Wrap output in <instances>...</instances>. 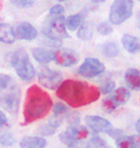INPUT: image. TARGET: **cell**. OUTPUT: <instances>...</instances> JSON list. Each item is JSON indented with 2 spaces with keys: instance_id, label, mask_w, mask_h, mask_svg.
<instances>
[{
  "instance_id": "cell-1",
  "label": "cell",
  "mask_w": 140,
  "mask_h": 148,
  "mask_svg": "<svg viewBox=\"0 0 140 148\" xmlns=\"http://www.w3.org/2000/svg\"><path fill=\"white\" fill-rule=\"evenodd\" d=\"M100 88L77 80H66L57 90V96L72 108H81L97 101Z\"/></svg>"
},
{
  "instance_id": "cell-2",
  "label": "cell",
  "mask_w": 140,
  "mask_h": 148,
  "mask_svg": "<svg viewBox=\"0 0 140 148\" xmlns=\"http://www.w3.org/2000/svg\"><path fill=\"white\" fill-rule=\"evenodd\" d=\"M53 106L50 95L37 85L31 86L27 92L23 108L24 121L22 125H28L45 117Z\"/></svg>"
},
{
  "instance_id": "cell-3",
  "label": "cell",
  "mask_w": 140,
  "mask_h": 148,
  "mask_svg": "<svg viewBox=\"0 0 140 148\" xmlns=\"http://www.w3.org/2000/svg\"><path fill=\"white\" fill-rule=\"evenodd\" d=\"M21 91L11 76L0 74V106L12 114L18 112Z\"/></svg>"
},
{
  "instance_id": "cell-4",
  "label": "cell",
  "mask_w": 140,
  "mask_h": 148,
  "mask_svg": "<svg viewBox=\"0 0 140 148\" xmlns=\"http://www.w3.org/2000/svg\"><path fill=\"white\" fill-rule=\"evenodd\" d=\"M11 64L21 80L31 82L36 76V69L30 62L29 56L25 50L19 49L13 53L11 57Z\"/></svg>"
},
{
  "instance_id": "cell-5",
  "label": "cell",
  "mask_w": 140,
  "mask_h": 148,
  "mask_svg": "<svg viewBox=\"0 0 140 148\" xmlns=\"http://www.w3.org/2000/svg\"><path fill=\"white\" fill-rule=\"evenodd\" d=\"M42 32L51 40L59 41L69 38L66 31V20L64 16H50L42 25Z\"/></svg>"
},
{
  "instance_id": "cell-6",
  "label": "cell",
  "mask_w": 140,
  "mask_h": 148,
  "mask_svg": "<svg viewBox=\"0 0 140 148\" xmlns=\"http://www.w3.org/2000/svg\"><path fill=\"white\" fill-rule=\"evenodd\" d=\"M133 11L132 0H114L109 11V21L119 25L130 18Z\"/></svg>"
},
{
  "instance_id": "cell-7",
  "label": "cell",
  "mask_w": 140,
  "mask_h": 148,
  "mask_svg": "<svg viewBox=\"0 0 140 148\" xmlns=\"http://www.w3.org/2000/svg\"><path fill=\"white\" fill-rule=\"evenodd\" d=\"M88 136V130L84 126L78 125H70V127L62 132L59 136V140L62 143L67 144V145H73L78 143L79 140H82Z\"/></svg>"
},
{
  "instance_id": "cell-8",
  "label": "cell",
  "mask_w": 140,
  "mask_h": 148,
  "mask_svg": "<svg viewBox=\"0 0 140 148\" xmlns=\"http://www.w3.org/2000/svg\"><path fill=\"white\" fill-rule=\"evenodd\" d=\"M38 82L48 90H55L62 83V74L58 70L44 69L38 74Z\"/></svg>"
},
{
  "instance_id": "cell-9",
  "label": "cell",
  "mask_w": 140,
  "mask_h": 148,
  "mask_svg": "<svg viewBox=\"0 0 140 148\" xmlns=\"http://www.w3.org/2000/svg\"><path fill=\"white\" fill-rule=\"evenodd\" d=\"M105 64L98 59L86 58L78 69L80 75L85 78H92L105 71Z\"/></svg>"
},
{
  "instance_id": "cell-10",
  "label": "cell",
  "mask_w": 140,
  "mask_h": 148,
  "mask_svg": "<svg viewBox=\"0 0 140 148\" xmlns=\"http://www.w3.org/2000/svg\"><path fill=\"white\" fill-rule=\"evenodd\" d=\"M85 120L87 126L95 133L109 134L113 129L111 123L109 120L102 116H99V115H86Z\"/></svg>"
},
{
  "instance_id": "cell-11",
  "label": "cell",
  "mask_w": 140,
  "mask_h": 148,
  "mask_svg": "<svg viewBox=\"0 0 140 148\" xmlns=\"http://www.w3.org/2000/svg\"><path fill=\"white\" fill-rule=\"evenodd\" d=\"M54 61L59 66L68 67L78 63L79 55L75 51L67 48L59 49L54 53Z\"/></svg>"
},
{
  "instance_id": "cell-12",
  "label": "cell",
  "mask_w": 140,
  "mask_h": 148,
  "mask_svg": "<svg viewBox=\"0 0 140 148\" xmlns=\"http://www.w3.org/2000/svg\"><path fill=\"white\" fill-rule=\"evenodd\" d=\"M14 33H16V37L17 38L24 40H33L38 37L37 29L28 22L19 23L16 26Z\"/></svg>"
},
{
  "instance_id": "cell-13",
  "label": "cell",
  "mask_w": 140,
  "mask_h": 148,
  "mask_svg": "<svg viewBox=\"0 0 140 148\" xmlns=\"http://www.w3.org/2000/svg\"><path fill=\"white\" fill-rule=\"evenodd\" d=\"M16 33L12 25L8 23H0V42L12 44L16 40Z\"/></svg>"
},
{
  "instance_id": "cell-14",
  "label": "cell",
  "mask_w": 140,
  "mask_h": 148,
  "mask_svg": "<svg viewBox=\"0 0 140 148\" xmlns=\"http://www.w3.org/2000/svg\"><path fill=\"white\" fill-rule=\"evenodd\" d=\"M33 57L38 63L46 64L54 60V53L41 47H35L32 50Z\"/></svg>"
},
{
  "instance_id": "cell-15",
  "label": "cell",
  "mask_w": 140,
  "mask_h": 148,
  "mask_svg": "<svg viewBox=\"0 0 140 148\" xmlns=\"http://www.w3.org/2000/svg\"><path fill=\"white\" fill-rule=\"evenodd\" d=\"M125 81L132 90H140V70L136 69H130L125 74Z\"/></svg>"
},
{
  "instance_id": "cell-16",
  "label": "cell",
  "mask_w": 140,
  "mask_h": 148,
  "mask_svg": "<svg viewBox=\"0 0 140 148\" xmlns=\"http://www.w3.org/2000/svg\"><path fill=\"white\" fill-rule=\"evenodd\" d=\"M20 148H45L47 141L41 137H25L19 143Z\"/></svg>"
},
{
  "instance_id": "cell-17",
  "label": "cell",
  "mask_w": 140,
  "mask_h": 148,
  "mask_svg": "<svg viewBox=\"0 0 140 148\" xmlns=\"http://www.w3.org/2000/svg\"><path fill=\"white\" fill-rule=\"evenodd\" d=\"M122 45L129 53H135L139 49L140 43L139 40L135 36L132 35H124L121 38Z\"/></svg>"
},
{
  "instance_id": "cell-18",
  "label": "cell",
  "mask_w": 140,
  "mask_h": 148,
  "mask_svg": "<svg viewBox=\"0 0 140 148\" xmlns=\"http://www.w3.org/2000/svg\"><path fill=\"white\" fill-rule=\"evenodd\" d=\"M111 97L116 102V104L119 106L121 104H125L126 102L129 101V99L130 97V93L127 88H119L117 90H115L114 93H113Z\"/></svg>"
},
{
  "instance_id": "cell-19",
  "label": "cell",
  "mask_w": 140,
  "mask_h": 148,
  "mask_svg": "<svg viewBox=\"0 0 140 148\" xmlns=\"http://www.w3.org/2000/svg\"><path fill=\"white\" fill-rule=\"evenodd\" d=\"M101 51L107 57L113 58L118 55L119 49L118 46L114 42H106L101 46Z\"/></svg>"
},
{
  "instance_id": "cell-20",
  "label": "cell",
  "mask_w": 140,
  "mask_h": 148,
  "mask_svg": "<svg viewBox=\"0 0 140 148\" xmlns=\"http://www.w3.org/2000/svg\"><path fill=\"white\" fill-rule=\"evenodd\" d=\"M83 21V16L81 14H77L70 16L66 20V26L67 28L71 31H75L76 29H78V27L81 25V23Z\"/></svg>"
},
{
  "instance_id": "cell-21",
  "label": "cell",
  "mask_w": 140,
  "mask_h": 148,
  "mask_svg": "<svg viewBox=\"0 0 140 148\" xmlns=\"http://www.w3.org/2000/svg\"><path fill=\"white\" fill-rule=\"evenodd\" d=\"M133 136H121L116 140L117 148H133Z\"/></svg>"
},
{
  "instance_id": "cell-22",
  "label": "cell",
  "mask_w": 140,
  "mask_h": 148,
  "mask_svg": "<svg viewBox=\"0 0 140 148\" xmlns=\"http://www.w3.org/2000/svg\"><path fill=\"white\" fill-rule=\"evenodd\" d=\"M16 143V138L11 133H5L0 136V145L4 147L13 146Z\"/></svg>"
},
{
  "instance_id": "cell-23",
  "label": "cell",
  "mask_w": 140,
  "mask_h": 148,
  "mask_svg": "<svg viewBox=\"0 0 140 148\" xmlns=\"http://www.w3.org/2000/svg\"><path fill=\"white\" fill-rule=\"evenodd\" d=\"M78 37L83 40H88L92 37V29L89 25H83L78 30Z\"/></svg>"
},
{
  "instance_id": "cell-24",
  "label": "cell",
  "mask_w": 140,
  "mask_h": 148,
  "mask_svg": "<svg viewBox=\"0 0 140 148\" xmlns=\"http://www.w3.org/2000/svg\"><path fill=\"white\" fill-rule=\"evenodd\" d=\"M86 148H109V147H108L106 141L103 138H101L99 137H94L88 143Z\"/></svg>"
},
{
  "instance_id": "cell-25",
  "label": "cell",
  "mask_w": 140,
  "mask_h": 148,
  "mask_svg": "<svg viewBox=\"0 0 140 148\" xmlns=\"http://www.w3.org/2000/svg\"><path fill=\"white\" fill-rule=\"evenodd\" d=\"M102 107H103V110L106 111L107 112H111L118 107V105L116 104V102L111 98V97H109V98H106L103 101Z\"/></svg>"
},
{
  "instance_id": "cell-26",
  "label": "cell",
  "mask_w": 140,
  "mask_h": 148,
  "mask_svg": "<svg viewBox=\"0 0 140 148\" xmlns=\"http://www.w3.org/2000/svg\"><path fill=\"white\" fill-rule=\"evenodd\" d=\"M112 27L111 25L109 24V22H102L101 24H99L97 26V31L98 33L100 35H102V36H107V35L111 34L112 32Z\"/></svg>"
},
{
  "instance_id": "cell-27",
  "label": "cell",
  "mask_w": 140,
  "mask_h": 148,
  "mask_svg": "<svg viewBox=\"0 0 140 148\" xmlns=\"http://www.w3.org/2000/svg\"><path fill=\"white\" fill-rule=\"evenodd\" d=\"M53 112H54L55 116H62V115L66 114L68 112V109L62 103H56L54 105V108H53Z\"/></svg>"
},
{
  "instance_id": "cell-28",
  "label": "cell",
  "mask_w": 140,
  "mask_h": 148,
  "mask_svg": "<svg viewBox=\"0 0 140 148\" xmlns=\"http://www.w3.org/2000/svg\"><path fill=\"white\" fill-rule=\"evenodd\" d=\"M114 88H115L114 81L109 79V80H107L103 84L102 87L100 88V91H101V93H103V94H108L109 92H111V91L114 90Z\"/></svg>"
},
{
  "instance_id": "cell-29",
  "label": "cell",
  "mask_w": 140,
  "mask_h": 148,
  "mask_svg": "<svg viewBox=\"0 0 140 148\" xmlns=\"http://www.w3.org/2000/svg\"><path fill=\"white\" fill-rule=\"evenodd\" d=\"M12 4L18 8H28L36 2V0H11Z\"/></svg>"
},
{
  "instance_id": "cell-30",
  "label": "cell",
  "mask_w": 140,
  "mask_h": 148,
  "mask_svg": "<svg viewBox=\"0 0 140 148\" xmlns=\"http://www.w3.org/2000/svg\"><path fill=\"white\" fill-rule=\"evenodd\" d=\"M57 131V128L53 127L51 124H46V125L42 126L40 128V133L44 136H50V135H53L54 133H56Z\"/></svg>"
},
{
  "instance_id": "cell-31",
  "label": "cell",
  "mask_w": 140,
  "mask_h": 148,
  "mask_svg": "<svg viewBox=\"0 0 140 148\" xmlns=\"http://www.w3.org/2000/svg\"><path fill=\"white\" fill-rule=\"evenodd\" d=\"M64 13V8L61 5H54L50 9V16H62Z\"/></svg>"
},
{
  "instance_id": "cell-32",
  "label": "cell",
  "mask_w": 140,
  "mask_h": 148,
  "mask_svg": "<svg viewBox=\"0 0 140 148\" xmlns=\"http://www.w3.org/2000/svg\"><path fill=\"white\" fill-rule=\"evenodd\" d=\"M8 124V119H7V116L5 115L4 112H2L0 111V128L5 125Z\"/></svg>"
},
{
  "instance_id": "cell-33",
  "label": "cell",
  "mask_w": 140,
  "mask_h": 148,
  "mask_svg": "<svg viewBox=\"0 0 140 148\" xmlns=\"http://www.w3.org/2000/svg\"><path fill=\"white\" fill-rule=\"evenodd\" d=\"M135 141H133V148H140V136H133Z\"/></svg>"
},
{
  "instance_id": "cell-34",
  "label": "cell",
  "mask_w": 140,
  "mask_h": 148,
  "mask_svg": "<svg viewBox=\"0 0 140 148\" xmlns=\"http://www.w3.org/2000/svg\"><path fill=\"white\" fill-rule=\"evenodd\" d=\"M135 129H136V131H137V133L140 135V118L139 119L136 121V123H135Z\"/></svg>"
},
{
  "instance_id": "cell-35",
  "label": "cell",
  "mask_w": 140,
  "mask_h": 148,
  "mask_svg": "<svg viewBox=\"0 0 140 148\" xmlns=\"http://www.w3.org/2000/svg\"><path fill=\"white\" fill-rule=\"evenodd\" d=\"M92 2H94V3H102L104 2L105 0H91Z\"/></svg>"
},
{
  "instance_id": "cell-36",
  "label": "cell",
  "mask_w": 140,
  "mask_h": 148,
  "mask_svg": "<svg viewBox=\"0 0 140 148\" xmlns=\"http://www.w3.org/2000/svg\"><path fill=\"white\" fill-rule=\"evenodd\" d=\"M58 1H59V2H64V1H66V0H58Z\"/></svg>"
},
{
  "instance_id": "cell-37",
  "label": "cell",
  "mask_w": 140,
  "mask_h": 148,
  "mask_svg": "<svg viewBox=\"0 0 140 148\" xmlns=\"http://www.w3.org/2000/svg\"><path fill=\"white\" fill-rule=\"evenodd\" d=\"M138 26H139V28H140V20H139V25Z\"/></svg>"
},
{
  "instance_id": "cell-38",
  "label": "cell",
  "mask_w": 140,
  "mask_h": 148,
  "mask_svg": "<svg viewBox=\"0 0 140 148\" xmlns=\"http://www.w3.org/2000/svg\"><path fill=\"white\" fill-rule=\"evenodd\" d=\"M139 1H140V0H139Z\"/></svg>"
}]
</instances>
